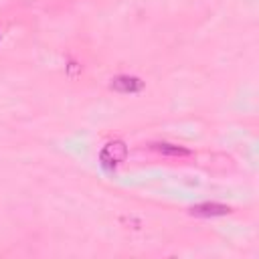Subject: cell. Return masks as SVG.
Listing matches in <instances>:
<instances>
[{"label":"cell","mask_w":259,"mask_h":259,"mask_svg":"<svg viewBox=\"0 0 259 259\" xmlns=\"http://www.w3.org/2000/svg\"><path fill=\"white\" fill-rule=\"evenodd\" d=\"M0 40H2V32H0Z\"/></svg>","instance_id":"5"},{"label":"cell","mask_w":259,"mask_h":259,"mask_svg":"<svg viewBox=\"0 0 259 259\" xmlns=\"http://www.w3.org/2000/svg\"><path fill=\"white\" fill-rule=\"evenodd\" d=\"M188 212L192 217H200V219H214V217H227L231 212V206L223 204V202H217V200H204V202H198V204L190 206Z\"/></svg>","instance_id":"3"},{"label":"cell","mask_w":259,"mask_h":259,"mask_svg":"<svg viewBox=\"0 0 259 259\" xmlns=\"http://www.w3.org/2000/svg\"><path fill=\"white\" fill-rule=\"evenodd\" d=\"M146 87V81L138 75H130V73H119L115 77H111L109 81V89L115 93H123V95H136L142 93Z\"/></svg>","instance_id":"2"},{"label":"cell","mask_w":259,"mask_h":259,"mask_svg":"<svg viewBox=\"0 0 259 259\" xmlns=\"http://www.w3.org/2000/svg\"><path fill=\"white\" fill-rule=\"evenodd\" d=\"M127 158V146L123 140H109L101 152H99V166L103 172L107 174H113L117 170V166L121 162H125Z\"/></svg>","instance_id":"1"},{"label":"cell","mask_w":259,"mask_h":259,"mask_svg":"<svg viewBox=\"0 0 259 259\" xmlns=\"http://www.w3.org/2000/svg\"><path fill=\"white\" fill-rule=\"evenodd\" d=\"M150 148L162 156H168V158H186V156H192V150L186 148V146H180V144H172V142H154L150 144Z\"/></svg>","instance_id":"4"}]
</instances>
